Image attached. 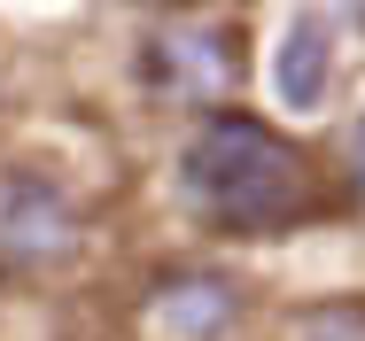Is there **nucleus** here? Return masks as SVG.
Masks as SVG:
<instances>
[{"instance_id": "nucleus-1", "label": "nucleus", "mask_w": 365, "mask_h": 341, "mask_svg": "<svg viewBox=\"0 0 365 341\" xmlns=\"http://www.w3.org/2000/svg\"><path fill=\"white\" fill-rule=\"evenodd\" d=\"M179 179H187V194L210 209V217L249 225V233H257V225H280V217L303 202L295 155L264 132L257 117H210L202 132L187 140Z\"/></svg>"}, {"instance_id": "nucleus-2", "label": "nucleus", "mask_w": 365, "mask_h": 341, "mask_svg": "<svg viewBox=\"0 0 365 341\" xmlns=\"http://www.w3.org/2000/svg\"><path fill=\"white\" fill-rule=\"evenodd\" d=\"M327 78H334V31H327V16H295L288 39H280V55H272L280 101H288L295 117L327 109Z\"/></svg>"}, {"instance_id": "nucleus-3", "label": "nucleus", "mask_w": 365, "mask_h": 341, "mask_svg": "<svg viewBox=\"0 0 365 341\" xmlns=\"http://www.w3.org/2000/svg\"><path fill=\"white\" fill-rule=\"evenodd\" d=\"M0 241L24 248V256L63 248L71 241V209L55 202L47 187H31V179H0Z\"/></svg>"}, {"instance_id": "nucleus-4", "label": "nucleus", "mask_w": 365, "mask_h": 341, "mask_svg": "<svg viewBox=\"0 0 365 341\" xmlns=\"http://www.w3.org/2000/svg\"><path fill=\"white\" fill-rule=\"evenodd\" d=\"M225 310H233V295H225V287H210V279H195V287H171V295H163V303H155V318H163V326H171V334H218V318Z\"/></svg>"}, {"instance_id": "nucleus-5", "label": "nucleus", "mask_w": 365, "mask_h": 341, "mask_svg": "<svg viewBox=\"0 0 365 341\" xmlns=\"http://www.w3.org/2000/svg\"><path fill=\"white\" fill-rule=\"evenodd\" d=\"M358 187H365V125H358Z\"/></svg>"}]
</instances>
